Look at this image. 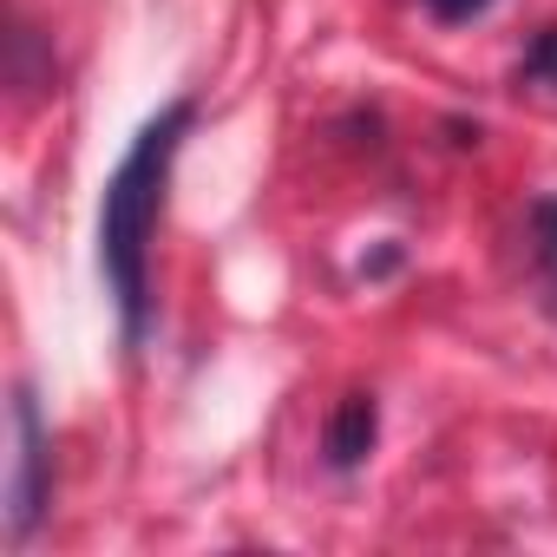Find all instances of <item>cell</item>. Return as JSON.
Segmentation results:
<instances>
[{"instance_id":"cell-1","label":"cell","mask_w":557,"mask_h":557,"mask_svg":"<svg viewBox=\"0 0 557 557\" xmlns=\"http://www.w3.org/2000/svg\"><path fill=\"white\" fill-rule=\"evenodd\" d=\"M190 106H164L138 138L132 151L119 158V171L106 177V197H99V269H106V289L119 302V329L125 342H145V322H151V275H145V256H151V230H158V203H164V177H171V158H177V138L190 132Z\"/></svg>"},{"instance_id":"cell-2","label":"cell","mask_w":557,"mask_h":557,"mask_svg":"<svg viewBox=\"0 0 557 557\" xmlns=\"http://www.w3.org/2000/svg\"><path fill=\"white\" fill-rule=\"evenodd\" d=\"M47 426H40V400H34V387H14V485H8V537L21 544L34 524H40V511H47V492H53V479H47Z\"/></svg>"},{"instance_id":"cell-3","label":"cell","mask_w":557,"mask_h":557,"mask_svg":"<svg viewBox=\"0 0 557 557\" xmlns=\"http://www.w3.org/2000/svg\"><path fill=\"white\" fill-rule=\"evenodd\" d=\"M374 433H381V407H374V394H348V400L335 407V420H329V440H322L329 466H335V472H355V466L374 453Z\"/></svg>"},{"instance_id":"cell-4","label":"cell","mask_w":557,"mask_h":557,"mask_svg":"<svg viewBox=\"0 0 557 557\" xmlns=\"http://www.w3.org/2000/svg\"><path fill=\"white\" fill-rule=\"evenodd\" d=\"M531 256H537V269L550 275V289H557V197L531 203Z\"/></svg>"},{"instance_id":"cell-5","label":"cell","mask_w":557,"mask_h":557,"mask_svg":"<svg viewBox=\"0 0 557 557\" xmlns=\"http://www.w3.org/2000/svg\"><path fill=\"white\" fill-rule=\"evenodd\" d=\"M518 79H531V86H557V27H544V34L524 47Z\"/></svg>"},{"instance_id":"cell-6","label":"cell","mask_w":557,"mask_h":557,"mask_svg":"<svg viewBox=\"0 0 557 557\" xmlns=\"http://www.w3.org/2000/svg\"><path fill=\"white\" fill-rule=\"evenodd\" d=\"M420 8L433 14V21H446V27H466V21H479L492 0H420Z\"/></svg>"}]
</instances>
